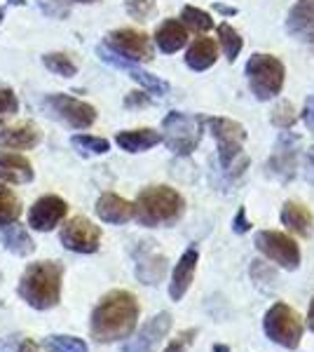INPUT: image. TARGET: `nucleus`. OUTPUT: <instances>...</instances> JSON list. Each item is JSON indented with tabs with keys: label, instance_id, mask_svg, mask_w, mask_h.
<instances>
[{
	"label": "nucleus",
	"instance_id": "nucleus-6",
	"mask_svg": "<svg viewBox=\"0 0 314 352\" xmlns=\"http://www.w3.org/2000/svg\"><path fill=\"white\" fill-rule=\"evenodd\" d=\"M202 118L171 111L162 120V141L174 155H190L202 139Z\"/></svg>",
	"mask_w": 314,
	"mask_h": 352
},
{
	"label": "nucleus",
	"instance_id": "nucleus-39",
	"mask_svg": "<svg viewBox=\"0 0 314 352\" xmlns=\"http://www.w3.org/2000/svg\"><path fill=\"white\" fill-rule=\"evenodd\" d=\"M302 120H305L307 127L314 132V94L310 96V99L305 101V111H302Z\"/></svg>",
	"mask_w": 314,
	"mask_h": 352
},
{
	"label": "nucleus",
	"instance_id": "nucleus-38",
	"mask_svg": "<svg viewBox=\"0 0 314 352\" xmlns=\"http://www.w3.org/2000/svg\"><path fill=\"white\" fill-rule=\"evenodd\" d=\"M232 230H235L237 235H244V232L251 230V221L247 219V209H244V207L237 209L235 219H232Z\"/></svg>",
	"mask_w": 314,
	"mask_h": 352
},
{
	"label": "nucleus",
	"instance_id": "nucleus-35",
	"mask_svg": "<svg viewBox=\"0 0 314 352\" xmlns=\"http://www.w3.org/2000/svg\"><path fill=\"white\" fill-rule=\"evenodd\" d=\"M155 0H127V14L139 21H146L155 14Z\"/></svg>",
	"mask_w": 314,
	"mask_h": 352
},
{
	"label": "nucleus",
	"instance_id": "nucleus-46",
	"mask_svg": "<svg viewBox=\"0 0 314 352\" xmlns=\"http://www.w3.org/2000/svg\"><path fill=\"white\" fill-rule=\"evenodd\" d=\"M12 5H26V0H10Z\"/></svg>",
	"mask_w": 314,
	"mask_h": 352
},
{
	"label": "nucleus",
	"instance_id": "nucleus-37",
	"mask_svg": "<svg viewBox=\"0 0 314 352\" xmlns=\"http://www.w3.org/2000/svg\"><path fill=\"white\" fill-rule=\"evenodd\" d=\"M19 111V99L10 87L0 85V113H16Z\"/></svg>",
	"mask_w": 314,
	"mask_h": 352
},
{
	"label": "nucleus",
	"instance_id": "nucleus-11",
	"mask_svg": "<svg viewBox=\"0 0 314 352\" xmlns=\"http://www.w3.org/2000/svg\"><path fill=\"white\" fill-rule=\"evenodd\" d=\"M298 162H300V136L282 132L275 146V153L267 160V174L277 176L282 181H291L295 172H298Z\"/></svg>",
	"mask_w": 314,
	"mask_h": 352
},
{
	"label": "nucleus",
	"instance_id": "nucleus-34",
	"mask_svg": "<svg viewBox=\"0 0 314 352\" xmlns=\"http://www.w3.org/2000/svg\"><path fill=\"white\" fill-rule=\"evenodd\" d=\"M38 8L52 19H66L71 14V0H38Z\"/></svg>",
	"mask_w": 314,
	"mask_h": 352
},
{
	"label": "nucleus",
	"instance_id": "nucleus-48",
	"mask_svg": "<svg viewBox=\"0 0 314 352\" xmlns=\"http://www.w3.org/2000/svg\"><path fill=\"white\" fill-rule=\"evenodd\" d=\"M76 3H96V0H76Z\"/></svg>",
	"mask_w": 314,
	"mask_h": 352
},
{
	"label": "nucleus",
	"instance_id": "nucleus-2",
	"mask_svg": "<svg viewBox=\"0 0 314 352\" xmlns=\"http://www.w3.org/2000/svg\"><path fill=\"white\" fill-rule=\"evenodd\" d=\"M61 280L64 265L59 261H38L24 270L16 294L33 310H49L61 300Z\"/></svg>",
	"mask_w": 314,
	"mask_h": 352
},
{
	"label": "nucleus",
	"instance_id": "nucleus-5",
	"mask_svg": "<svg viewBox=\"0 0 314 352\" xmlns=\"http://www.w3.org/2000/svg\"><path fill=\"white\" fill-rule=\"evenodd\" d=\"M247 78L256 99L270 101L282 94L284 80H287V68L277 56L258 52L247 61Z\"/></svg>",
	"mask_w": 314,
	"mask_h": 352
},
{
	"label": "nucleus",
	"instance_id": "nucleus-21",
	"mask_svg": "<svg viewBox=\"0 0 314 352\" xmlns=\"http://www.w3.org/2000/svg\"><path fill=\"white\" fill-rule=\"evenodd\" d=\"M33 172L31 162L26 160L19 153H10V151H0V181L5 184H14V186H24L31 184Z\"/></svg>",
	"mask_w": 314,
	"mask_h": 352
},
{
	"label": "nucleus",
	"instance_id": "nucleus-1",
	"mask_svg": "<svg viewBox=\"0 0 314 352\" xmlns=\"http://www.w3.org/2000/svg\"><path fill=\"white\" fill-rule=\"evenodd\" d=\"M139 315L141 308L134 294L124 292V289L108 292L92 312L89 333L96 343H117L134 333L136 324H139Z\"/></svg>",
	"mask_w": 314,
	"mask_h": 352
},
{
	"label": "nucleus",
	"instance_id": "nucleus-8",
	"mask_svg": "<svg viewBox=\"0 0 314 352\" xmlns=\"http://www.w3.org/2000/svg\"><path fill=\"white\" fill-rule=\"evenodd\" d=\"M256 247L267 261L277 263L284 270H298L300 268V247L295 240H291L289 235L279 230H260L256 235Z\"/></svg>",
	"mask_w": 314,
	"mask_h": 352
},
{
	"label": "nucleus",
	"instance_id": "nucleus-16",
	"mask_svg": "<svg viewBox=\"0 0 314 352\" xmlns=\"http://www.w3.org/2000/svg\"><path fill=\"white\" fill-rule=\"evenodd\" d=\"M43 141V132L31 120H21L14 124L0 122V148L31 151Z\"/></svg>",
	"mask_w": 314,
	"mask_h": 352
},
{
	"label": "nucleus",
	"instance_id": "nucleus-7",
	"mask_svg": "<svg viewBox=\"0 0 314 352\" xmlns=\"http://www.w3.org/2000/svg\"><path fill=\"white\" fill-rule=\"evenodd\" d=\"M262 331L272 343L282 345L287 350H295L302 340V320L293 308H289L287 303H275L270 310L265 312L262 320Z\"/></svg>",
	"mask_w": 314,
	"mask_h": 352
},
{
	"label": "nucleus",
	"instance_id": "nucleus-24",
	"mask_svg": "<svg viewBox=\"0 0 314 352\" xmlns=\"http://www.w3.org/2000/svg\"><path fill=\"white\" fill-rule=\"evenodd\" d=\"M155 43L164 54H174L188 43V28L176 19H167L155 31Z\"/></svg>",
	"mask_w": 314,
	"mask_h": 352
},
{
	"label": "nucleus",
	"instance_id": "nucleus-15",
	"mask_svg": "<svg viewBox=\"0 0 314 352\" xmlns=\"http://www.w3.org/2000/svg\"><path fill=\"white\" fill-rule=\"evenodd\" d=\"M136 280L141 285L155 287L164 280L169 268V261L164 254H159L157 249H153V242H144L136 249Z\"/></svg>",
	"mask_w": 314,
	"mask_h": 352
},
{
	"label": "nucleus",
	"instance_id": "nucleus-3",
	"mask_svg": "<svg viewBox=\"0 0 314 352\" xmlns=\"http://www.w3.org/2000/svg\"><path fill=\"white\" fill-rule=\"evenodd\" d=\"M186 212V200L169 186H150L134 202V219L146 228H164L176 223Z\"/></svg>",
	"mask_w": 314,
	"mask_h": 352
},
{
	"label": "nucleus",
	"instance_id": "nucleus-22",
	"mask_svg": "<svg viewBox=\"0 0 314 352\" xmlns=\"http://www.w3.org/2000/svg\"><path fill=\"white\" fill-rule=\"evenodd\" d=\"M0 242H3L5 249L12 252L14 256H28V254L36 252V242H33V237L28 235V230L19 221L0 226Z\"/></svg>",
	"mask_w": 314,
	"mask_h": 352
},
{
	"label": "nucleus",
	"instance_id": "nucleus-42",
	"mask_svg": "<svg viewBox=\"0 0 314 352\" xmlns=\"http://www.w3.org/2000/svg\"><path fill=\"white\" fill-rule=\"evenodd\" d=\"M14 352H40V350H38V345L33 343V340L24 338V340H19V345H16Z\"/></svg>",
	"mask_w": 314,
	"mask_h": 352
},
{
	"label": "nucleus",
	"instance_id": "nucleus-31",
	"mask_svg": "<svg viewBox=\"0 0 314 352\" xmlns=\"http://www.w3.org/2000/svg\"><path fill=\"white\" fill-rule=\"evenodd\" d=\"M181 24L195 33H207L209 28L214 26V19H211V14H207L204 10L186 5L183 12H181Z\"/></svg>",
	"mask_w": 314,
	"mask_h": 352
},
{
	"label": "nucleus",
	"instance_id": "nucleus-45",
	"mask_svg": "<svg viewBox=\"0 0 314 352\" xmlns=\"http://www.w3.org/2000/svg\"><path fill=\"white\" fill-rule=\"evenodd\" d=\"M211 352H232V350L227 348V345H214V348H211Z\"/></svg>",
	"mask_w": 314,
	"mask_h": 352
},
{
	"label": "nucleus",
	"instance_id": "nucleus-4",
	"mask_svg": "<svg viewBox=\"0 0 314 352\" xmlns=\"http://www.w3.org/2000/svg\"><path fill=\"white\" fill-rule=\"evenodd\" d=\"M209 124L211 134H214L216 144H218V160L221 167L227 174L239 176L247 167V157H244V144H247V129L244 124L230 118H209L204 120Z\"/></svg>",
	"mask_w": 314,
	"mask_h": 352
},
{
	"label": "nucleus",
	"instance_id": "nucleus-41",
	"mask_svg": "<svg viewBox=\"0 0 314 352\" xmlns=\"http://www.w3.org/2000/svg\"><path fill=\"white\" fill-rule=\"evenodd\" d=\"M305 162H307V179L314 184V146L310 151H307V155H305Z\"/></svg>",
	"mask_w": 314,
	"mask_h": 352
},
{
	"label": "nucleus",
	"instance_id": "nucleus-33",
	"mask_svg": "<svg viewBox=\"0 0 314 352\" xmlns=\"http://www.w3.org/2000/svg\"><path fill=\"white\" fill-rule=\"evenodd\" d=\"M270 120L279 129H291L295 124V120H298L293 104H289V101H282V104H277L275 111H272V116H270Z\"/></svg>",
	"mask_w": 314,
	"mask_h": 352
},
{
	"label": "nucleus",
	"instance_id": "nucleus-18",
	"mask_svg": "<svg viewBox=\"0 0 314 352\" xmlns=\"http://www.w3.org/2000/svg\"><path fill=\"white\" fill-rule=\"evenodd\" d=\"M197 261H199V249L192 244L181 254L179 263H176L174 272H171V282H169V296L171 300H181L190 289L192 280H195V270H197Z\"/></svg>",
	"mask_w": 314,
	"mask_h": 352
},
{
	"label": "nucleus",
	"instance_id": "nucleus-27",
	"mask_svg": "<svg viewBox=\"0 0 314 352\" xmlns=\"http://www.w3.org/2000/svg\"><path fill=\"white\" fill-rule=\"evenodd\" d=\"M71 146L76 148L80 155L89 157V155H106L111 151V144L108 139H101V136H92V134H76L71 136Z\"/></svg>",
	"mask_w": 314,
	"mask_h": 352
},
{
	"label": "nucleus",
	"instance_id": "nucleus-30",
	"mask_svg": "<svg viewBox=\"0 0 314 352\" xmlns=\"http://www.w3.org/2000/svg\"><path fill=\"white\" fill-rule=\"evenodd\" d=\"M43 64H45L47 71H52V73H56V76H61V78H73L78 73L76 61H73L71 56L64 54V52L43 54Z\"/></svg>",
	"mask_w": 314,
	"mask_h": 352
},
{
	"label": "nucleus",
	"instance_id": "nucleus-25",
	"mask_svg": "<svg viewBox=\"0 0 314 352\" xmlns=\"http://www.w3.org/2000/svg\"><path fill=\"white\" fill-rule=\"evenodd\" d=\"M216 59H218V47L214 38H197L186 52V64L192 71H207L216 64Z\"/></svg>",
	"mask_w": 314,
	"mask_h": 352
},
{
	"label": "nucleus",
	"instance_id": "nucleus-49",
	"mask_svg": "<svg viewBox=\"0 0 314 352\" xmlns=\"http://www.w3.org/2000/svg\"><path fill=\"white\" fill-rule=\"evenodd\" d=\"M0 282H3V272H0Z\"/></svg>",
	"mask_w": 314,
	"mask_h": 352
},
{
	"label": "nucleus",
	"instance_id": "nucleus-13",
	"mask_svg": "<svg viewBox=\"0 0 314 352\" xmlns=\"http://www.w3.org/2000/svg\"><path fill=\"white\" fill-rule=\"evenodd\" d=\"M68 214V204L59 195H43L28 209V226L38 232L54 230Z\"/></svg>",
	"mask_w": 314,
	"mask_h": 352
},
{
	"label": "nucleus",
	"instance_id": "nucleus-47",
	"mask_svg": "<svg viewBox=\"0 0 314 352\" xmlns=\"http://www.w3.org/2000/svg\"><path fill=\"white\" fill-rule=\"evenodd\" d=\"M3 19H5V10L0 8V21H3Z\"/></svg>",
	"mask_w": 314,
	"mask_h": 352
},
{
	"label": "nucleus",
	"instance_id": "nucleus-12",
	"mask_svg": "<svg viewBox=\"0 0 314 352\" xmlns=\"http://www.w3.org/2000/svg\"><path fill=\"white\" fill-rule=\"evenodd\" d=\"M47 106L66 124H71L73 129H89L96 122V109H94V106H89L87 101L73 99V96H68V94L47 96Z\"/></svg>",
	"mask_w": 314,
	"mask_h": 352
},
{
	"label": "nucleus",
	"instance_id": "nucleus-28",
	"mask_svg": "<svg viewBox=\"0 0 314 352\" xmlns=\"http://www.w3.org/2000/svg\"><path fill=\"white\" fill-rule=\"evenodd\" d=\"M21 217V202L8 186L0 184V226H8L19 221Z\"/></svg>",
	"mask_w": 314,
	"mask_h": 352
},
{
	"label": "nucleus",
	"instance_id": "nucleus-20",
	"mask_svg": "<svg viewBox=\"0 0 314 352\" xmlns=\"http://www.w3.org/2000/svg\"><path fill=\"white\" fill-rule=\"evenodd\" d=\"M96 217L106 223L122 226L127 221L134 219V204L124 197L115 195V192H104V195L96 200Z\"/></svg>",
	"mask_w": 314,
	"mask_h": 352
},
{
	"label": "nucleus",
	"instance_id": "nucleus-36",
	"mask_svg": "<svg viewBox=\"0 0 314 352\" xmlns=\"http://www.w3.org/2000/svg\"><path fill=\"white\" fill-rule=\"evenodd\" d=\"M195 336H197V329H186V331H181L179 336L171 340L164 352H188V348L192 345Z\"/></svg>",
	"mask_w": 314,
	"mask_h": 352
},
{
	"label": "nucleus",
	"instance_id": "nucleus-9",
	"mask_svg": "<svg viewBox=\"0 0 314 352\" xmlns=\"http://www.w3.org/2000/svg\"><path fill=\"white\" fill-rule=\"evenodd\" d=\"M106 50L117 54L120 59L131 61V64H146L153 59V43L144 31L136 28H117L106 36Z\"/></svg>",
	"mask_w": 314,
	"mask_h": 352
},
{
	"label": "nucleus",
	"instance_id": "nucleus-14",
	"mask_svg": "<svg viewBox=\"0 0 314 352\" xmlns=\"http://www.w3.org/2000/svg\"><path fill=\"white\" fill-rule=\"evenodd\" d=\"M171 329V315L169 312H159V315L150 317L144 327L139 329L136 336H131L127 343L122 345V352H155L162 338Z\"/></svg>",
	"mask_w": 314,
	"mask_h": 352
},
{
	"label": "nucleus",
	"instance_id": "nucleus-40",
	"mask_svg": "<svg viewBox=\"0 0 314 352\" xmlns=\"http://www.w3.org/2000/svg\"><path fill=\"white\" fill-rule=\"evenodd\" d=\"M124 104H127V106H144V104H148V96L141 94V92H131Z\"/></svg>",
	"mask_w": 314,
	"mask_h": 352
},
{
	"label": "nucleus",
	"instance_id": "nucleus-19",
	"mask_svg": "<svg viewBox=\"0 0 314 352\" xmlns=\"http://www.w3.org/2000/svg\"><path fill=\"white\" fill-rule=\"evenodd\" d=\"M287 31L302 43L314 41V0H300L287 16Z\"/></svg>",
	"mask_w": 314,
	"mask_h": 352
},
{
	"label": "nucleus",
	"instance_id": "nucleus-17",
	"mask_svg": "<svg viewBox=\"0 0 314 352\" xmlns=\"http://www.w3.org/2000/svg\"><path fill=\"white\" fill-rule=\"evenodd\" d=\"M99 56L106 61V64H111V66H115V68H122V71H127L129 73V78H134L136 82L141 85V87L146 89L148 94H155V96H164L169 92V85L162 80V78H157V76H150V73H146V71H141V68H136L131 61H124V59H120L117 54H113L111 50H106L104 45H99Z\"/></svg>",
	"mask_w": 314,
	"mask_h": 352
},
{
	"label": "nucleus",
	"instance_id": "nucleus-23",
	"mask_svg": "<svg viewBox=\"0 0 314 352\" xmlns=\"http://www.w3.org/2000/svg\"><path fill=\"white\" fill-rule=\"evenodd\" d=\"M159 141H162V134L150 127L127 129V132H120L115 136V144L127 153H146V151H150L153 146H157Z\"/></svg>",
	"mask_w": 314,
	"mask_h": 352
},
{
	"label": "nucleus",
	"instance_id": "nucleus-10",
	"mask_svg": "<svg viewBox=\"0 0 314 352\" xmlns=\"http://www.w3.org/2000/svg\"><path fill=\"white\" fill-rule=\"evenodd\" d=\"M59 240L68 252L94 254V252H99V247H101V228L94 226L89 219L76 217L64 223V228L59 232Z\"/></svg>",
	"mask_w": 314,
	"mask_h": 352
},
{
	"label": "nucleus",
	"instance_id": "nucleus-29",
	"mask_svg": "<svg viewBox=\"0 0 314 352\" xmlns=\"http://www.w3.org/2000/svg\"><path fill=\"white\" fill-rule=\"evenodd\" d=\"M218 41H221L223 52H225V56H227V61H235L239 56V52H242V47H244V41H242V36H239L237 28H232L230 24H221L218 26Z\"/></svg>",
	"mask_w": 314,
	"mask_h": 352
},
{
	"label": "nucleus",
	"instance_id": "nucleus-44",
	"mask_svg": "<svg viewBox=\"0 0 314 352\" xmlns=\"http://www.w3.org/2000/svg\"><path fill=\"white\" fill-rule=\"evenodd\" d=\"M216 10H221L223 14H237L235 8H225V5H216Z\"/></svg>",
	"mask_w": 314,
	"mask_h": 352
},
{
	"label": "nucleus",
	"instance_id": "nucleus-26",
	"mask_svg": "<svg viewBox=\"0 0 314 352\" xmlns=\"http://www.w3.org/2000/svg\"><path fill=\"white\" fill-rule=\"evenodd\" d=\"M282 223L287 226L289 230L298 232V235L307 237L312 235V228H314V217L312 212L300 202H287L282 207Z\"/></svg>",
	"mask_w": 314,
	"mask_h": 352
},
{
	"label": "nucleus",
	"instance_id": "nucleus-32",
	"mask_svg": "<svg viewBox=\"0 0 314 352\" xmlns=\"http://www.w3.org/2000/svg\"><path fill=\"white\" fill-rule=\"evenodd\" d=\"M45 350L47 352H89L87 343L76 336H47L45 338Z\"/></svg>",
	"mask_w": 314,
	"mask_h": 352
},
{
	"label": "nucleus",
	"instance_id": "nucleus-43",
	"mask_svg": "<svg viewBox=\"0 0 314 352\" xmlns=\"http://www.w3.org/2000/svg\"><path fill=\"white\" fill-rule=\"evenodd\" d=\"M307 329L314 331V298H312V303H310V310H307Z\"/></svg>",
	"mask_w": 314,
	"mask_h": 352
}]
</instances>
